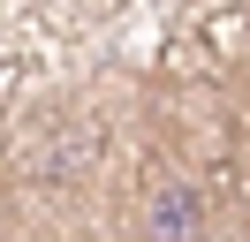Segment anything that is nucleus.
Here are the masks:
<instances>
[{
  "label": "nucleus",
  "instance_id": "nucleus-1",
  "mask_svg": "<svg viewBox=\"0 0 250 242\" xmlns=\"http://www.w3.org/2000/svg\"><path fill=\"white\" fill-rule=\"evenodd\" d=\"M205 235V197L189 182H159L144 204V242H197Z\"/></svg>",
  "mask_w": 250,
  "mask_h": 242
}]
</instances>
